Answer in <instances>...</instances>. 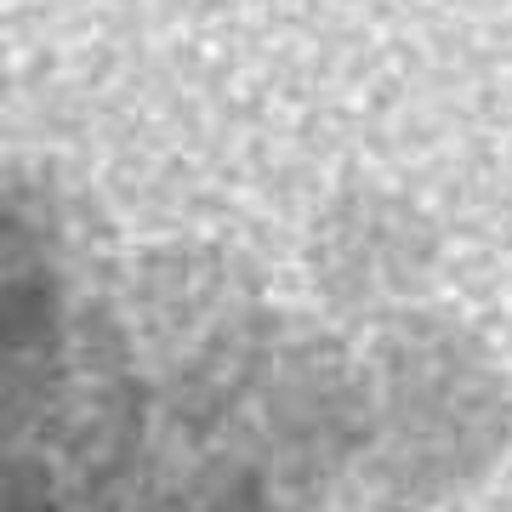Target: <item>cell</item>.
Returning a JSON list of instances; mask_svg holds the SVG:
<instances>
[{"mask_svg": "<svg viewBox=\"0 0 512 512\" xmlns=\"http://www.w3.org/2000/svg\"><path fill=\"white\" fill-rule=\"evenodd\" d=\"M63 262L46 222L0 194V416H18L57 382L63 359Z\"/></svg>", "mask_w": 512, "mask_h": 512, "instance_id": "obj_1", "label": "cell"}, {"mask_svg": "<svg viewBox=\"0 0 512 512\" xmlns=\"http://www.w3.org/2000/svg\"><path fill=\"white\" fill-rule=\"evenodd\" d=\"M12 512H29V507H12Z\"/></svg>", "mask_w": 512, "mask_h": 512, "instance_id": "obj_2", "label": "cell"}]
</instances>
